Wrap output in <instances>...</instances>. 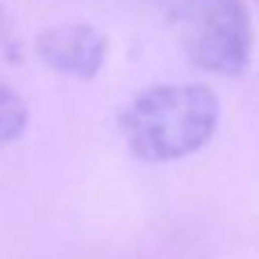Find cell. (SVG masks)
<instances>
[{"label":"cell","instance_id":"3957f363","mask_svg":"<svg viewBox=\"0 0 259 259\" xmlns=\"http://www.w3.org/2000/svg\"><path fill=\"white\" fill-rule=\"evenodd\" d=\"M36 53L48 68L73 80H94L107 62V36L87 23H64L36 36Z\"/></svg>","mask_w":259,"mask_h":259},{"label":"cell","instance_id":"277c9868","mask_svg":"<svg viewBox=\"0 0 259 259\" xmlns=\"http://www.w3.org/2000/svg\"><path fill=\"white\" fill-rule=\"evenodd\" d=\"M30 112L14 89L0 82V146L12 143L25 132Z\"/></svg>","mask_w":259,"mask_h":259},{"label":"cell","instance_id":"6da1fadb","mask_svg":"<svg viewBox=\"0 0 259 259\" xmlns=\"http://www.w3.org/2000/svg\"><path fill=\"white\" fill-rule=\"evenodd\" d=\"M221 100L205 84H159L139 94L121 116L127 148L150 164L184 159L211 141Z\"/></svg>","mask_w":259,"mask_h":259},{"label":"cell","instance_id":"7a4b0ae2","mask_svg":"<svg viewBox=\"0 0 259 259\" xmlns=\"http://www.w3.org/2000/svg\"><path fill=\"white\" fill-rule=\"evenodd\" d=\"M178 41L196 68L237 77L252 59V18L243 0H178L170 12Z\"/></svg>","mask_w":259,"mask_h":259}]
</instances>
